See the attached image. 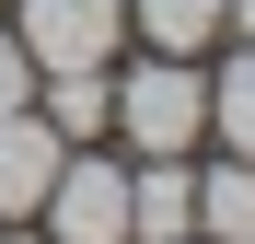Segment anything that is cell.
I'll list each match as a JSON object with an SVG mask.
<instances>
[{
	"label": "cell",
	"instance_id": "obj_1",
	"mask_svg": "<svg viewBox=\"0 0 255 244\" xmlns=\"http://www.w3.org/2000/svg\"><path fill=\"white\" fill-rule=\"evenodd\" d=\"M197 128H209V81L186 58H139L116 81V140L128 151H197Z\"/></svg>",
	"mask_w": 255,
	"mask_h": 244
},
{
	"label": "cell",
	"instance_id": "obj_2",
	"mask_svg": "<svg viewBox=\"0 0 255 244\" xmlns=\"http://www.w3.org/2000/svg\"><path fill=\"white\" fill-rule=\"evenodd\" d=\"M12 35L35 70H116L128 0H12Z\"/></svg>",
	"mask_w": 255,
	"mask_h": 244
},
{
	"label": "cell",
	"instance_id": "obj_3",
	"mask_svg": "<svg viewBox=\"0 0 255 244\" xmlns=\"http://www.w3.org/2000/svg\"><path fill=\"white\" fill-rule=\"evenodd\" d=\"M35 221H47V244H128V175L70 140V163H58V186H47Z\"/></svg>",
	"mask_w": 255,
	"mask_h": 244
},
{
	"label": "cell",
	"instance_id": "obj_4",
	"mask_svg": "<svg viewBox=\"0 0 255 244\" xmlns=\"http://www.w3.org/2000/svg\"><path fill=\"white\" fill-rule=\"evenodd\" d=\"M58 163H70V140H58L35 105H12V116H0V221H35V210H47Z\"/></svg>",
	"mask_w": 255,
	"mask_h": 244
},
{
	"label": "cell",
	"instance_id": "obj_5",
	"mask_svg": "<svg viewBox=\"0 0 255 244\" xmlns=\"http://www.w3.org/2000/svg\"><path fill=\"white\" fill-rule=\"evenodd\" d=\"M186 233H197L186 151H139V175H128V244H186Z\"/></svg>",
	"mask_w": 255,
	"mask_h": 244
},
{
	"label": "cell",
	"instance_id": "obj_6",
	"mask_svg": "<svg viewBox=\"0 0 255 244\" xmlns=\"http://www.w3.org/2000/svg\"><path fill=\"white\" fill-rule=\"evenodd\" d=\"M35 116H47L58 140H105L116 128V70H47L35 81Z\"/></svg>",
	"mask_w": 255,
	"mask_h": 244
},
{
	"label": "cell",
	"instance_id": "obj_7",
	"mask_svg": "<svg viewBox=\"0 0 255 244\" xmlns=\"http://www.w3.org/2000/svg\"><path fill=\"white\" fill-rule=\"evenodd\" d=\"M128 35H139L151 58H197L209 35H221V0H128Z\"/></svg>",
	"mask_w": 255,
	"mask_h": 244
},
{
	"label": "cell",
	"instance_id": "obj_8",
	"mask_svg": "<svg viewBox=\"0 0 255 244\" xmlns=\"http://www.w3.org/2000/svg\"><path fill=\"white\" fill-rule=\"evenodd\" d=\"M197 233H209V244H255V163H244V151L197 175Z\"/></svg>",
	"mask_w": 255,
	"mask_h": 244
},
{
	"label": "cell",
	"instance_id": "obj_9",
	"mask_svg": "<svg viewBox=\"0 0 255 244\" xmlns=\"http://www.w3.org/2000/svg\"><path fill=\"white\" fill-rule=\"evenodd\" d=\"M209 128H221V140H232V151L255 163V47H244V58L221 70V81H209Z\"/></svg>",
	"mask_w": 255,
	"mask_h": 244
},
{
	"label": "cell",
	"instance_id": "obj_10",
	"mask_svg": "<svg viewBox=\"0 0 255 244\" xmlns=\"http://www.w3.org/2000/svg\"><path fill=\"white\" fill-rule=\"evenodd\" d=\"M35 81H47V70H35V58H23V35L0 23V116H12V105H35Z\"/></svg>",
	"mask_w": 255,
	"mask_h": 244
},
{
	"label": "cell",
	"instance_id": "obj_11",
	"mask_svg": "<svg viewBox=\"0 0 255 244\" xmlns=\"http://www.w3.org/2000/svg\"><path fill=\"white\" fill-rule=\"evenodd\" d=\"M221 23H232V35H244V47H255V0H221Z\"/></svg>",
	"mask_w": 255,
	"mask_h": 244
},
{
	"label": "cell",
	"instance_id": "obj_12",
	"mask_svg": "<svg viewBox=\"0 0 255 244\" xmlns=\"http://www.w3.org/2000/svg\"><path fill=\"white\" fill-rule=\"evenodd\" d=\"M186 244H209V233H186Z\"/></svg>",
	"mask_w": 255,
	"mask_h": 244
},
{
	"label": "cell",
	"instance_id": "obj_13",
	"mask_svg": "<svg viewBox=\"0 0 255 244\" xmlns=\"http://www.w3.org/2000/svg\"><path fill=\"white\" fill-rule=\"evenodd\" d=\"M0 12H12V0H0Z\"/></svg>",
	"mask_w": 255,
	"mask_h": 244
}]
</instances>
